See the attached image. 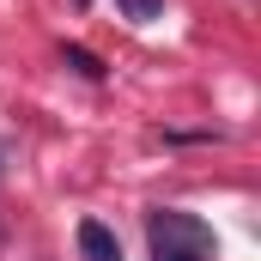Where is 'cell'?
I'll return each instance as SVG.
<instances>
[{"label": "cell", "mask_w": 261, "mask_h": 261, "mask_svg": "<svg viewBox=\"0 0 261 261\" xmlns=\"http://www.w3.org/2000/svg\"><path fill=\"white\" fill-rule=\"evenodd\" d=\"M79 249H85V261H122V243H116V231L103 219H85L79 225Z\"/></svg>", "instance_id": "cell-2"}, {"label": "cell", "mask_w": 261, "mask_h": 261, "mask_svg": "<svg viewBox=\"0 0 261 261\" xmlns=\"http://www.w3.org/2000/svg\"><path fill=\"white\" fill-rule=\"evenodd\" d=\"M122 12L146 24V18H158V12H164V0H122Z\"/></svg>", "instance_id": "cell-4"}, {"label": "cell", "mask_w": 261, "mask_h": 261, "mask_svg": "<svg viewBox=\"0 0 261 261\" xmlns=\"http://www.w3.org/2000/svg\"><path fill=\"white\" fill-rule=\"evenodd\" d=\"M61 61L73 67V73H85V79H103V61H97L91 49H79V43H67V49H61Z\"/></svg>", "instance_id": "cell-3"}, {"label": "cell", "mask_w": 261, "mask_h": 261, "mask_svg": "<svg viewBox=\"0 0 261 261\" xmlns=\"http://www.w3.org/2000/svg\"><path fill=\"white\" fill-rule=\"evenodd\" d=\"M146 237H152V255H189V261H213V225H200L195 213H146Z\"/></svg>", "instance_id": "cell-1"}]
</instances>
